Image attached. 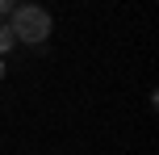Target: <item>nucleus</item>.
<instances>
[{
	"instance_id": "obj_1",
	"label": "nucleus",
	"mask_w": 159,
	"mask_h": 155,
	"mask_svg": "<svg viewBox=\"0 0 159 155\" xmlns=\"http://www.w3.org/2000/svg\"><path fill=\"white\" fill-rule=\"evenodd\" d=\"M13 38L17 42H30V46H38V42H46V34H50V13L46 8H38V4H25V8H17L13 13Z\"/></svg>"
},
{
	"instance_id": "obj_4",
	"label": "nucleus",
	"mask_w": 159,
	"mask_h": 155,
	"mask_svg": "<svg viewBox=\"0 0 159 155\" xmlns=\"http://www.w3.org/2000/svg\"><path fill=\"white\" fill-rule=\"evenodd\" d=\"M0 80H4V63H0Z\"/></svg>"
},
{
	"instance_id": "obj_3",
	"label": "nucleus",
	"mask_w": 159,
	"mask_h": 155,
	"mask_svg": "<svg viewBox=\"0 0 159 155\" xmlns=\"http://www.w3.org/2000/svg\"><path fill=\"white\" fill-rule=\"evenodd\" d=\"M8 8H13V0H0V13H8Z\"/></svg>"
},
{
	"instance_id": "obj_2",
	"label": "nucleus",
	"mask_w": 159,
	"mask_h": 155,
	"mask_svg": "<svg viewBox=\"0 0 159 155\" xmlns=\"http://www.w3.org/2000/svg\"><path fill=\"white\" fill-rule=\"evenodd\" d=\"M13 30H8V25H0V55H4V50H13Z\"/></svg>"
}]
</instances>
